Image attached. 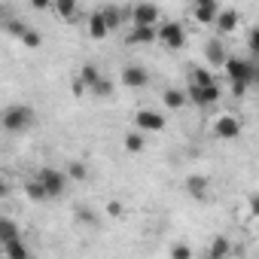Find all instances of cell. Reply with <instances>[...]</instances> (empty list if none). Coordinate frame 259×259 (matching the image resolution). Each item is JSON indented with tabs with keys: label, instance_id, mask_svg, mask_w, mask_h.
Instances as JSON below:
<instances>
[{
	"label": "cell",
	"instance_id": "8992f818",
	"mask_svg": "<svg viewBox=\"0 0 259 259\" xmlns=\"http://www.w3.org/2000/svg\"><path fill=\"white\" fill-rule=\"evenodd\" d=\"M135 125L141 135H150V132H162L165 128V116L159 110H138L135 113Z\"/></svg>",
	"mask_w": 259,
	"mask_h": 259
},
{
	"label": "cell",
	"instance_id": "5bb4252c",
	"mask_svg": "<svg viewBox=\"0 0 259 259\" xmlns=\"http://www.w3.org/2000/svg\"><path fill=\"white\" fill-rule=\"evenodd\" d=\"M98 13H101L107 31H116V28L128 19V10H125V7H104V10H98Z\"/></svg>",
	"mask_w": 259,
	"mask_h": 259
},
{
	"label": "cell",
	"instance_id": "484cf974",
	"mask_svg": "<svg viewBox=\"0 0 259 259\" xmlns=\"http://www.w3.org/2000/svg\"><path fill=\"white\" fill-rule=\"evenodd\" d=\"M52 10L61 16V19H73L76 13H79V7H76V0H58V4H52Z\"/></svg>",
	"mask_w": 259,
	"mask_h": 259
},
{
	"label": "cell",
	"instance_id": "e0dca14e",
	"mask_svg": "<svg viewBox=\"0 0 259 259\" xmlns=\"http://www.w3.org/2000/svg\"><path fill=\"white\" fill-rule=\"evenodd\" d=\"M101 76H104V73H101L95 64H82V67H79V73H76V79H79V85H82L85 92H89V89H92Z\"/></svg>",
	"mask_w": 259,
	"mask_h": 259
},
{
	"label": "cell",
	"instance_id": "3957f363",
	"mask_svg": "<svg viewBox=\"0 0 259 259\" xmlns=\"http://www.w3.org/2000/svg\"><path fill=\"white\" fill-rule=\"evenodd\" d=\"M156 43H162L165 49H183L186 46V31L180 22H159L156 25Z\"/></svg>",
	"mask_w": 259,
	"mask_h": 259
},
{
	"label": "cell",
	"instance_id": "1f68e13d",
	"mask_svg": "<svg viewBox=\"0 0 259 259\" xmlns=\"http://www.w3.org/2000/svg\"><path fill=\"white\" fill-rule=\"evenodd\" d=\"M125 213V207H122V201H107V217H113V220H119Z\"/></svg>",
	"mask_w": 259,
	"mask_h": 259
},
{
	"label": "cell",
	"instance_id": "9a60e30c",
	"mask_svg": "<svg viewBox=\"0 0 259 259\" xmlns=\"http://www.w3.org/2000/svg\"><path fill=\"white\" fill-rule=\"evenodd\" d=\"M229 256H232V241L226 235H217L207 244V259H229Z\"/></svg>",
	"mask_w": 259,
	"mask_h": 259
},
{
	"label": "cell",
	"instance_id": "836d02e7",
	"mask_svg": "<svg viewBox=\"0 0 259 259\" xmlns=\"http://www.w3.org/2000/svg\"><path fill=\"white\" fill-rule=\"evenodd\" d=\"M31 10H34V13H46V10H52V4H49V0H34Z\"/></svg>",
	"mask_w": 259,
	"mask_h": 259
},
{
	"label": "cell",
	"instance_id": "4316f807",
	"mask_svg": "<svg viewBox=\"0 0 259 259\" xmlns=\"http://www.w3.org/2000/svg\"><path fill=\"white\" fill-rule=\"evenodd\" d=\"M28 28H31L28 22H22V19H13V22H7V28H4V31H7L10 37H16V40H22V37L28 34Z\"/></svg>",
	"mask_w": 259,
	"mask_h": 259
},
{
	"label": "cell",
	"instance_id": "2e32d148",
	"mask_svg": "<svg viewBox=\"0 0 259 259\" xmlns=\"http://www.w3.org/2000/svg\"><path fill=\"white\" fill-rule=\"evenodd\" d=\"M162 104H165L168 110H183L189 101H186V92H183V89H165V92H162Z\"/></svg>",
	"mask_w": 259,
	"mask_h": 259
},
{
	"label": "cell",
	"instance_id": "6da1fadb",
	"mask_svg": "<svg viewBox=\"0 0 259 259\" xmlns=\"http://www.w3.org/2000/svg\"><path fill=\"white\" fill-rule=\"evenodd\" d=\"M223 70L229 73V82H232V85H247V89H250V85L259 79V76H256L259 70H256V64H253L250 58L229 55V58H226V64H223Z\"/></svg>",
	"mask_w": 259,
	"mask_h": 259
},
{
	"label": "cell",
	"instance_id": "d6986e66",
	"mask_svg": "<svg viewBox=\"0 0 259 259\" xmlns=\"http://www.w3.org/2000/svg\"><path fill=\"white\" fill-rule=\"evenodd\" d=\"M64 177L67 180H76V183H82V180H89V165L85 162H67V168H64Z\"/></svg>",
	"mask_w": 259,
	"mask_h": 259
},
{
	"label": "cell",
	"instance_id": "d590c367",
	"mask_svg": "<svg viewBox=\"0 0 259 259\" xmlns=\"http://www.w3.org/2000/svg\"><path fill=\"white\" fill-rule=\"evenodd\" d=\"M250 52H253V55L259 52V31H256V28L250 31Z\"/></svg>",
	"mask_w": 259,
	"mask_h": 259
},
{
	"label": "cell",
	"instance_id": "e575fe53",
	"mask_svg": "<svg viewBox=\"0 0 259 259\" xmlns=\"http://www.w3.org/2000/svg\"><path fill=\"white\" fill-rule=\"evenodd\" d=\"M10 192H13L10 180H7V177H0V198H10Z\"/></svg>",
	"mask_w": 259,
	"mask_h": 259
},
{
	"label": "cell",
	"instance_id": "cb8c5ba5",
	"mask_svg": "<svg viewBox=\"0 0 259 259\" xmlns=\"http://www.w3.org/2000/svg\"><path fill=\"white\" fill-rule=\"evenodd\" d=\"M122 144H125V150H128V153H144V147H147V138H144L141 132H128Z\"/></svg>",
	"mask_w": 259,
	"mask_h": 259
},
{
	"label": "cell",
	"instance_id": "7402d4cb",
	"mask_svg": "<svg viewBox=\"0 0 259 259\" xmlns=\"http://www.w3.org/2000/svg\"><path fill=\"white\" fill-rule=\"evenodd\" d=\"M4 256H7V259H31V256H28V250H25V241H22V238H16V241L4 244Z\"/></svg>",
	"mask_w": 259,
	"mask_h": 259
},
{
	"label": "cell",
	"instance_id": "277c9868",
	"mask_svg": "<svg viewBox=\"0 0 259 259\" xmlns=\"http://www.w3.org/2000/svg\"><path fill=\"white\" fill-rule=\"evenodd\" d=\"M128 19H132V28H156L162 22V10L156 4H138L128 10Z\"/></svg>",
	"mask_w": 259,
	"mask_h": 259
},
{
	"label": "cell",
	"instance_id": "603a6c76",
	"mask_svg": "<svg viewBox=\"0 0 259 259\" xmlns=\"http://www.w3.org/2000/svg\"><path fill=\"white\" fill-rule=\"evenodd\" d=\"M128 43H156V28H132Z\"/></svg>",
	"mask_w": 259,
	"mask_h": 259
},
{
	"label": "cell",
	"instance_id": "4fadbf2b",
	"mask_svg": "<svg viewBox=\"0 0 259 259\" xmlns=\"http://www.w3.org/2000/svg\"><path fill=\"white\" fill-rule=\"evenodd\" d=\"M213 25H217L220 34H235L238 25H241V13H238V10H220V16H217Z\"/></svg>",
	"mask_w": 259,
	"mask_h": 259
},
{
	"label": "cell",
	"instance_id": "44dd1931",
	"mask_svg": "<svg viewBox=\"0 0 259 259\" xmlns=\"http://www.w3.org/2000/svg\"><path fill=\"white\" fill-rule=\"evenodd\" d=\"M89 95H92V98H98V101H107V98H113V82H110L107 76H101V79L89 89Z\"/></svg>",
	"mask_w": 259,
	"mask_h": 259
},
{
	"label": "cell",
	"instance_id": "4dcf8cb0",
	"mask_svg": "<svg viewBox=\"0 0 259 259\" xmlns=\"http://www.w3.org/2000/svg\"><path fill=\"white\" fill-rule=\"evenodd\" d=\"M76 220L85 223V226H98V213H95V210H85V207L76 210Z\"/></svg>",
	"mask_w": 259,
	"mask_h": 259
},
{
	"label": "cell",
	"instance_id": "ac0fdd59",
	"mask_svg": "<svg viewBox=\"0 0 259 259\" xmlns=\"http://www.w3.org/2000/svg\"><path fill=\"white\" fill-rule=\"evenodd\" d=\"M110 31H107V25H104V19H101V13L95 10L92 16H89V37L92 40H104Z\"/></svg>",
	"mask_w": 259,
	"mask_h": 259
},
{
	"label": "cell",
	"instance_id": "9c48e42d",
	"mask_svg": "<svg viewBox=\"0 0 259 259\" xmlns=\"http://www.w3.org/2000/svg\"><path fill=\"white\" fill-rule=\"evenodd\" d=\"M183 189H186V195L195 198V201H207V198H210V180H207L204 174H189L186 183H183Z\"/></svg>",
	"mask_w": 259,
	"mask_h": 259
},
{
	"label": "cell",
	"instance_id": "8fae6325",
	"mask_svg": "<svg viewBox=\"0 0 259 259\" xmlns=\"http://www.w3.org/2000/svg\"><path fill=\"white\" fill-rule=\"evenodd\" d=\"M147 82H150V73L144 67H138V64L122 67V85H128V89H147Z\"/></svg>",
	"mask_w": 259,
	"mask_h": 259
},
{
	"label": "cell",
	"instance_id": "52a82bcc",
	"mask_svg": "<svg viewBox=\"0 0 259 259\" xmlns=\"http://www.w3.org/2000/svg\"><path fill=\"white\" fill-rule=\"evenodd\" d=\"M220 85L213 82V85H204V89H195V85H189L186 89V101H192L195 107H210V104H217L220 101Z\"/></svg>",
	"mask_w": 259,
	"mask_h": 259
},
{
	"label": "cell",
	"instance_id": "d4e9b609",
	"mask_svg": "<svg viewBox=\"0 0 259 259\" xmlns=\"http://www.w3.org/2000/svg\"><path fill=\"white\" fill-rule=\"evenodd\" d=\"M217 79H213V73L207 70V67H192V85L195 89H204V85H213Z\"/></svg>",
	"mask_w": 259,
	"mask_h": 259
},
{
	"label": "cell",
	"instance_id": "7c38bea8",
	"mask_svg": "<svg viewBox=\"0 0 259 259\" xmlns=\"http://www.w3.org/2000/svg\"><path fill=\"white\" fill-rule=\"evenodd\" d=\"M204 58H207L210 70H220V67L226 64V58H229V52H226L223 40H207V43H204Z\"/></svg>",
	"mask_w": 259,
	"mask_h": 259
},
{
	"label": "cell",
	"instance_id": "ba28073f",
	"mask_svg": "<svg viewBox=\"0 0 259 259\" xmlns=\"http://www.w3.org/2000/svg\"><path fill=\"white\" fill-rule=\"evenodd\" d=\"M213 138L217 141H235V138H241V122L235 119V116H220L217 122H213Z\"/></svg>",
	"mask_w": 259,
	"mask_h": 259
},
{
	"label": "cell",
	"instance_id": "f546056e",
	"mask_svg": "<svg viewBox=\"0 0 259 259\" xmlns=\"http://www.w3.org/2000/svg\"><path fill=\"white\" fill-rule=\"evenodd\" d=\"M22 43H25L28 49H40V46H43V34H40V31H34V28H28V34L22 37Z\"/></svg>",
	"mask_w": 259,
	"mask_h": 259
},
{
	"label": "cell",
	"instance_id": "d6a6232c",
	"mask_svg": "<svg viewBox=\"0 0 259 259\" xmlns=\"http://www.w3.org/2000/svg\"><path fill=\"white\" fill-rule=\"evenodd\" d=\"M16 16H13V7H7V4H0V28H7V22H13Z\"/></svg>",
	"mask_w": 259,
	"mask_h": 259
},
{
	"label": "cell",
	"instance_id": "ffe728a7",
	"mask_svg": "<svg viewBox=\"0 0 259 259\" xmlns=\"http://www.w3.org/2000/svg\"><path fill=\"white\" fill-rule=\"evenodd\" d=\"M16 238H22V235H19V226H16L13 220H7V217H0V244H10V241H16Z\"/></svg>",
	"mask_w": 259,
	"mask_h": 259
},
{
	"label": "cell",
	"instance_id": "5b68a950",
	"mask_svg": "<svg viewBox=\"0 0 259 259\" xmlns=\"http://www.w3.org/2000/svg\"><path fill=\"white\" fill-rule=\"evenodd\" d=\"M34 180L46 189V195H49V198L61 195V192H64V186H67V177H64V171H58V168H40Z\"/></svg>",
	"mask_w": 259,
	"mask_h": 259
},
{
	"label": "cell",
	"instance_id": "f1b7e54d",
	"mask_svg": "<svg viewBox=\"0 0 259 259\" xmlns=\"http://www.w3.org/2000/svg\"><path fill=\"white\" fill-rule=\"evenodd\" d=\"M171 259H192V247L186 241H174L171 244Z\"/></svg>",
	"mask_w": 259,
	"mask_h": 259
},
{
	"label": "cell",
	"instance_id": "7a4b0ae2",
	"mask_svg": "<svg viewBox=\"0 0 259 259\" xmlns=\"http://www.w3.org/2000/svg\"><path fill=\"white\" fill-rule=\"evenodd\" d=\"M34 125V110L28 104H13L4 110V116H0V128L4 132H28V128Z\"/></svg>",
	"mask_w": 259,
	"mask_h": 259
},
{
	"label": "cell",
	"instance_id": "83f0119b",
	"mask_svg": "<svg viewBox=\"0 0 259 259\" xmlns=\"http://www.w3.org/2000/svg\"><path fill=\"white\" fill-rule=\"evenodd\" d=\"M25 192H28V198H31V201H46V198H49V195H46V189H43L37 180H28V183H25Z\"/></svg>",
	"mask_w": 259,
	"mask_h": 259
},
{
	"label": "cell",
	"instance_id": "30bf717a",
	"mask_svg": "<svg viewBox=\"0 0 259 259\" xmlns=\"http://www.w3.org/2000/svg\"><path fill=\"white\" fill-rule=\"evenodd\" d=\"M189 13H192V19L198 25H213L217 16H220V4H217V0H198V4H192Z\"/></svg>",
	"mask_w": 259,
	"mask_h": 259
}]
</instances>
